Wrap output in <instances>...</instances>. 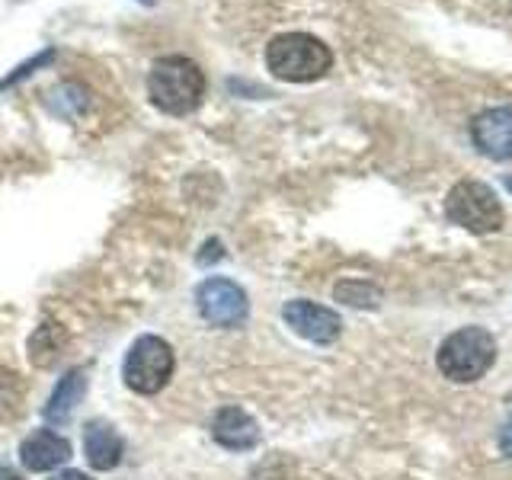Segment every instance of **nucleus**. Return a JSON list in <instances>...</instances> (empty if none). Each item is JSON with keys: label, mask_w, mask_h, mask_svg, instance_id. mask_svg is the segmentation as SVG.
<instances>
[{"label": "nucleus", "mask_w": 512, "mask_h": 480, "mask_svg": "<svg viewBox=\"0 0 512 480\" xmlns=\"http://www.w3.org/2000/svg\"><path fill=\"white\" fill-rule=\"evenodd\" d=\"M266 64L279 80L308 84V80H317L330 71L333 52L320 39L308 36V32H285V36H276L269 42Z\"/></svg>", "instance_id": "nucleus-1"}, {"label": "nucleus", "mask_w": 512, "mask_h": 480, "mask_svg": "<svg viewBox=\"0 0 512 480\" xmlns=\"http://www.w3.org/2000/svg\"><path fill=\"white\" fill-rule=\"evenodd\" d=\"M205 90L202 71L189 58H160L151 77H148V93L160 112L167 116H186L199 106Z\"/></svg>", "instance_id": "nucleus-2"}, {"label": "nucleus", "mask_w": 512, "mask_h": 480, "mask_svg": "<svg viewBox=\"0 0 512 480\" xmlns=\"http://www.w3.org/2000/svg\"><path fill=\"white\" fill-rule=\"evenodd\" d=\"M496 340L484 327H461L439 346V372L455 384H471L490 372Z\"/></svg>", "instance_id": "nucleus-3"}, {"label": "nucleus", "mask_w": 512, "mask_h": 480, "mask_svg": "<svg viewBox=\"0 0 512 480\" xmlns=\"http://www.w3.org/2000/svg\"><path fill=\"white\" fill-rule=\"evenodd\" d=\"M173 365H176L173 346L154 333H144L132 343V349L125 352L122 378L128 384V391H135L141 397H151V394H160L170 384Z\"/></svg>", "instance_id": "nucleus-4"}, {"label": "nucleus", "mask_w": 512, "mask_h": 480, "mask_svg": "<svg viewBox=\"0 0 512 480\" xmlns=\"http://www.w3.org/2000/svg\"><path fill=\"white\" fill-rule=\"evenodd\" d=\"M445 215L458 228L471 234H496L503 228V205L487 183L461 180L452 186L445 199Z\"/></svg>", "instance_id": "nucleus-5"}, {"label": "nucleus", "mask_w": 512, "mask_h": 480, "mask_svg": "<svg viewBox=\"0 0 512 480\" xmlns=\"http://www.w3.org/2000/svg\"><path fill=\"white\" fill-rule=\"evenodd\" d=\"M196 304H199V314L208 320L212 327L221 330H237L247 324L250 317V301L247 292L240 288L237 282L224 279V276H212L205 279L196 288Z\"/></svg>", "instance_id": "nucleus-6"}, {"label": "nucleus", "mask_w": 512, "mask_h": 480, "mask_svg": "<svg viewBox=\"0 0 512 480\" xmlns=\"http://www.w3.org/2000/svg\"><path fill=\"white\" fill-rule=\"evenodd\" d=\"M282 317H285V324L292 327L298 336H304V340H311L317 346H330V343L340 340V333H343L340 314L324 308V304L304 301V298L288 301L285 308H282Z\"/></svg>", "instance_id": "nucleus-7"}, {"label": "nucleus", "mask_w": 512, "mask_h": 480, "mask_svg": "<svg viewBox=\"0 0 512 480\" xmlns=\"http://www.w3.org/2000/svg\"><path fill=\"white\" fill-rule=\"evenodd\" d=\"M471 138L480 154L493 160H509L512 157V106H493L480 112L471 125Z\"/></svg>", "instance_id": "nucleus-8"}, {"label": "nucleus", "mask_w": 512, "mask_h": 480, "mask_svg": "<svg viewBox=\"0 0 512 480\" xmlns=\"http://www.w3.org/2000/svg\"><path fill=\"white\" fill-rule=\"evenodd\" d=\"M212 439L228 452H250L260 445V423L240 407H221L212 416Z\"/></svg>", "instance_id": "nucleus-9"}, {"label": "nucleus", "mask_w": 512, "mask_h": 480, "mask_svg": "<svg viewBox=\"0 0 512 480\" xmlns=\"http://www.w3.org/2000/svg\"><path fill=\"white\" fill-rule=\"evenodd\" d=\"M71 458V442L61 436V432L55 429H36L29 432V436L23 439L20 445V461L26 471H52L58 468V464H64Z\"/></svg>", "instance_id": "nucleus-10"}, {"label": "nucleus", "mask_w": 512, "mask_h": 480, "mask_svg": "<svg viewBox=\"0 0 512 480\" xmlns=\"http://www.w3.org/2000/svg\"><path fill=\"white\" fill-rule=\"evenodd\" d=\"M125 445L119 439V432L112 429L106 420H90L84 429V455L90 461L93 471H112L119 468Z\"/></svg>", "instance_id": "nucleus-11"}, {"label": "nucleus", "mask_w": 512, "mask_h": 480, "mask_svg": "<svg viewBox=\"0 0 512 480\" xmlns=\"http://www.w3.org/2000/svg\"><path fill=\"white\" fill-rule=\"evenodd\" d=\"M84 394H87V372L84 368H71V372L55 384V391H52V397H48L42 416L52 426L68 423L74 416V410L80 407V400H84Z\"/></svg>", "instance_id": "nucleus-12"}, {"label": "nucleus", "mask_w": 512, "mask_h": 480, "mask_svg": "<svg viewBox=\"0 0 512 480\" xmlns=\"http://www.w3.org/2000/svg\"><path fill=\"white\" fill-rule=\"evenodd\" d=\"M64 346H68V333L58 324H52V320H45V324H39V330L29 336V362L36 368H52L61 359Z\"/></svg>", "instance_id": "nucleus-13"}, {"label": "nucleus", "mask_w": 512, "mask_h": 480, "mask_svg": "<svg viewBox=\"0 0 512 480\" xmlns=\"http://www.w3.org/2000/svg\"><path fill=\"white\" fill-rule=\"evenodd\" d=\"M333 298L349 304V308H378L381 304V288L365 282V279H346L333 288Z\"/></svg>", "instance_id": "nucleus-14"}, {"label": "nucleus", "mask_w": 512, "mask_h": 480, "mask_svg": "<svg viewBox=\"0 0 512 480\" xmlns=\"http://www.w3.org/2000/svg\"><path fill=\"white\" fill-rule=\"evenodd\" d=\"M218 256H221L218 240H208V244H205V253H199V263H215Z\"/></svg>", "instance_id": "nucleus-15"}, {"label": "nucleus", "mask_w": 512, "mask_h": 480, "mask_svg": "<svg viewBox=\"0 0 512 480\" xmlns=\"http://www.w3.org/2000/svg\"><path fill=\"white\" fill-rule=\"evenodd\" d=\"M48 480H93L90 474H84V471H74V468H68V471H58V474H52Z\"/></svg>", "instance_id": "nucleus-16"}, {"label": "nucleus", "mask_w": 512, "mask_h": 480, "mask_svg": "<svg viewBox=\"0 0 512 480\" xmlns=\"http://www.w3.org/2000/svg\"><path fill=\"white\" fill-rule=\"evenodd\" d=\"M500 448H503V455H509L512 458V420L503 426V432H500Z\"/></svg>", "instance_id": "nucleus-17"}, {"label": "nucleus", "mask_w": 512, "mask_h": 480, "mask_svg": "<svg viewBox=\"0 0 512 480\" xmlns=\"http://www.w3.org/2000/svg\"><path fill=\"white\" fill-rule=\"evenodd\" d=\"M0 480H23L20 474H16L10 464H0Z\"/></svg>", "instance_id": "nucleus-18"}, {"label": "nucleus", "mask_w": 512, "mask_h": 480, "mask_svg": "<svg viewBox=\"0 0 512 480\" xmlns=\"http://www.w3.org/2000/svg\"><path fill=\"white\" fill-rule=\"evenodd\" d=\"M509 189H512V180H509Z\"/></svg>", "instance_id": "nucleus-19"}]
</instances>
